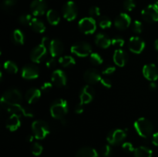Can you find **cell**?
<instances>
[{
    "mask_svg": "<svg viewBox=\"0 0 158 157\" xmlns=\"http://www.w3.org/2000/svg\"><path fill=\"white\" fill-rule=\"evenodd\" d=\"M68 103L63 99H58L52 103L50 106L51 115L56 119L62 120L68 112Z\"/></svg>",
    "mask_w": 158,
    "mask_h": 157,
    "instance_id": "1",
    "label": "cell"
},
{
    "mask_svg": "<svg viewBox=\"0 0 158 157\" xmlns=\"http://www.w3.org/2000/svg\"><path fill=\"white\" fill-rule=\"evenodd\" d=\"M134 126L138 135L143 138H148L151 136L154 130V126L151 122L143 117L137 119L134 122Z\"/></svg>",
    "mask_w": 158,
    "mask_h": 157,
    "instance_id": "2",
    "label": "cell"
},
{
    "mask_svg": "<svg viewBox=\"0 0 158 157\" xmlns=\"http://www.w3.org/2000/svg\"><path fill=\"white\" fill-rule=\"evenodd\" d=\"M50 41L49 38L44 37L42 39L41 43L35 46L32 50L30 53V58L33 62L40 63L41 62L42 60L45 58L47 52V46H49Z\"/></svg>",
    "mask_w": 158,
    "mask_h": 157,
    "instance_id": "3",
    "label": "cell"
},
{
    "mask_svg": "<svg viewBox=\"0 0 158 157\" xmlns=\"http://www.w3.org/2000/svg\"><path fill=\"white\" fill-rule=\"evenodd\" d=\"M32 130L36 139H43L50 132L49 125L43 120L34 121L32 124Z\"/></svg>",
    "mask_w": 158,
    "mask_h": 157,
    "instance_id": "4",
    "label": "cell"
},
{
    "mask_svg": "<svg viewBox=\"0 0 158 157\" xmlns=\"http://www.w3.org/2000/svg\"><path fill=\"white\" fill-rule=\"evenodd\" d=\"M23 100L21 92L17 89H9L3 93L1 103L4 104H20Z\"/></svg>",
    "mask_w": 158,
    "mask_h": 157,
    "instance_id": "5",
    "label": "cell"
},
{
    "mask_svg": "<svg viewBox=\"0 0 158 157\" xmlns=\"http://www.w3.org/2000/svg\"><path fill=\"white\" fill-rule=\"evenodd\" d=\"M71 52L79 57H86L92 53L90 44L86 42H79L71 46Z\"/></svg>",
    "mask_w": 158,
    "mask_h": 157,
    "instance_id": "6",
    "label": "cell"
},
{
    "mask_svg": "<svg viewBox=\"0 0 158 157\" xmlns=\"http://www.w3.org/2000/svg\"><path fill=\"white\" fill-rule=\"evenodd\" d=\"M80 30L86 35L94 33L97 29V23L92 17H85L80 20L78 23Z\"/></svg>",
    "mask_w": 158,
    "mask_h": 157,
    "instance_id": "7",
    "label": "cell"
},
{
    "mask_svg": "<svg viewBox=\"0 0 158 157\" xmlns=\"http://www.w3.org/2000/svg\"><path fill=\"white\" fill-rule=\"evenodd\" d=\"M2 107L6 109L8 112H11L12 114H16L18 115H23L25 117H30L33 116V114L32 112L26 109V108L23 107L20 104H4L1 103Z\"/></svg>",
    "mask_w": 158,
    "mask_h": 157,
    "instance_id": "8",
    "label": "cell"
},
{
    "mask_svg": "<svg viewBox=\"0 0 158 157\" xmlns=\"http://www.w3.org/2000/svg\"><path fill=\"white\" fill-rule=\"evenodd\" d=\"M142 17L148 22H158V6L157 4H151L145 7L141 12Z\"/></svg>",
    "mask_w": 158,
    "mask_h": 157,
    "instance_id": "9",
    "label": "cell"
},
{
    "mask_svg": "<svg viewBox=\"0 0 158 157\" xmlns=\"http://www.w3.org/2000/svg\"><path fill=\"white\" fill-rule=\"evenodd\" d=\"M62 12H63V15L65 19L70 22L75 19L77 17L78 9L74 2L68 1L63 5Z\"/></svg>",
    "mask_w": 158,
    "mask_h": 157,
    "instance_id": "10",
    "label": "cell"
},
{
    "mask_svg": "<svg viewBox=\"0 0 158 157\" xmlns=\"http://www.w3.org/2000/svg\"><path fill=\"white\" fill-rule=\"evenodd\" d=\"M126 137L127 133L124 130L117 129L111 130L108 133L107 136H106V140L110 145L114 146V145H118L121 143L126 139Z\"/></svg>",
    "mask_w": 158,
    "mask_h": 157,
    "instance_id": "11",
    "label": "cell"
},
{
    "mask_svg": "<svg viewBox=\"0 0 158 157\" xmlns=\"http://www.w3.org/2000/svg\"><path fill=\"white\" fill-rule=\"evenodd\" d=\"M22 77L26 79H35L40 75V69L35 65L27 64L22 69Z\"/></svg>",
    "mask_w": 158,
    "mask_h": 157,
    "instance_id": "12",
    "label": "cell"
},
{
    "mask_svg": "<svg viewBox=\"0 0 158 157\" xmlns=\"http://www.w3.org/2000/svg\"><path fill=\"white\" fill-rule=\"evenodd\" d=\"M51 81L53 85H55L57 87H63L66 85L67 83V78L61 69H56L53 71L51 75Z\"/></svg>",
    "mask_w": 158,
    "mask_h": 157,
    "instance_id": "13",
    "label": "cell"
},
{
    "mask_svg": "<svg viewBox=\"0 0 158 157\" xmlns=\"http://www.w3.org/2000/svg\"><path fill=\"white\" fill-rule=\"evenodd\" d=\"M30 9L35 16H40L46 12L47 3L45 0H33L30 5Z\"/></svg>",
    "mask_w": 158,
    "mask_h": 157,
    "instance_id": "14",
    "label": "cell"
},
{
    "mask_svg": "<svg viewBox=\"0 0 158 157\" xmlns=\"http://www.w3.org/2000/svg\"><path fill=\"white\" fill-rule=\"evenodd\" d=\"M145 48V42L138 36H132L129 39V49L135 54H140Z\"/></svg>",
    "mask_w": 158,
    "mask_h": 157,
    "instance_id": "15",
    "label": "cell"
},
{
    "mask_svg": "<svg viewBox=\"0 0 158 157\" xmlns=\"http://www.w3.org/2000/svg\"><path fill=\"white\" fill-rule=\"evenodd\" d=\"M94 93H95L94 89L91 86L86 85V86H83L80 94V103L83 105L91 103L92 100L94 99Z\"/></svg>",
    "mask_w": 158,
    "mask_h": 157,
    "instance_id": "16",
    "label": "cell"
},
{
    "mask_svg": "<svg viewBox=\"0 0 158 157\" xmlns=\"http://www.w3.org/2000/svg\"><path fill=\"white\" fill-rule=\"evenodd\" d=\"M143 75L147 79L154 82L158 78V69L153 63L146 64L143 68Z\"/></svg>",
    "mask_w": 158,
    "mask_h": 157,
    "instance_id": "17",
    "label": "cell"
},
{
    "mask_svg": "<svg viewBox=\"0 0 158 157\" xmlns=\"http://www.w3.org/2000/svg\"><path fill=\"white\" fill-rule=\"evenodd\" d=\"M131 23V18L130 15L127 13H120L115 18L114 25L116 28H117L120 30H124L127 29Z\"/></svg>",
    "mask_w": 158,
    "mask_h": 157,
    "instance_id": "18",
    "label": "cell"
},
{
    "mask_svg": "<svg viewBox=\"0 0 158 157\" xmlns=\"http://www.w3.org/2000/svg\"><path fill=\"white\" fill-rule=\"evenodd\" d=\"M83 78H84V80L88 83V84L92 85L96 84V83L100 82L102 76L101 75H100V72H99L97 69L91 68V69H87V70L84 72Z\"/></svg>",
    "mask_w": 158,
    "mask_h": 157,
    "instance_id": "19",
    "label": "cell"
},
{
    "mask_svg": "<svg viewBox=\"0 0 158 157\" xmlns=\"http://www.w3.org/2000/svg\"><path fill=\"white\" fill-rule=\"evenodd\" d=\"M49 49L51 56L56 58L63 53V49H64L63 43L58 38H54V39L51 40L49 42Z\"/></svg>",
    "mask_w": 158,
    "mask_h": 157,
    "instance_id": "20",
    "label": "cell"
},
{
    "mask_svg": "<svg viewBox=\"0 0 158 157\" xmlns=\"http://www.w3.org/2000/svg\"><path fill=\"white\" fill-rule=\"evenodd\" d=\"M114 62L117 66L123 67L127 62V54L121 49H116L114 53Z\"/></svg>",
    "mask_w": 158,
    "mask_h": 157,
    "instance_id": "21",
    "label": "cell"
},
{
    "mask_svg": "<svg viewBox=\"0 0 158 157\" xmlns=\"http://www.w3.org/2000/svg\"><path fill=\"white\" fill-rule=\"evenodd\" d=\"M20 126H21L20 115H16V114H12L6 121V129H9L11 132L16 131L20 127Z\"/></svg>",
    "mask_w": 158,
    "mask_h": 157,
    "instance_id": "22",
    "label": "cell"
},
{
    "mask_svg": "<svg viewBox=\"0 0 158 157\" xmlns=\"http://www.w3.org/2000/svg\"><path fill=\"white\" fill-rule=\"evenodd\" d=\"M41 96V90L36 88H31L26 91L25 94V98L29 104L35 103V102L38 101Z\"/></svg>",
    "mask_w": 158,
    "mask_h": 157,
    "instance_id": "23",
    "label": "cell"
},
{
    "mask_svg": "<svg viewBox=\"0 0 158 157\" xmlns=\"http://www.w3.org/2000/svg\"><path fill=\"white\" fill-rule=\"evenodd\" d=\"M95 43L97 46L102 49H107L112 44V42L106 35L103 33H98L95 36Z\"/></svg>",
    "mask_w": 158,
    "mask_h": 157,
    "instance_id": "24",
    "label": "cell"
},
{
    "mask_svg": "<svg viewBox=\"0 0 158 157\" xmlns=\"http://www.w3.org/2000/svg\"><path fill=\"white\" fill-rule=\"evenodd\" d=\"M76 157H99V155L95 149L86 146L77 151Z\"/></svg>",
    "mask_w": 158,
    "mask_h": 157,
    "instance_id": "25",
    "label": "cell"
},
{
    "mask_svg": "<svg viewBox=\"0 0 158 157\" xmlns=\"http://www.w3.org/2000/svg\"><path fill=\"white\" fill-rule=\"evenodd\" d=\"M29 26L34 32L38 33H43L46 30V26L44 22L37 18H32V21L29 23Z\"/></svg>",
    "mask_w": 158,
    "mask_h": 157,
    "instance_id": "26",
    "label": "cell"
},
{
    "mask_svg": "<svg viewBox=\"0 0 158 157\" xmlns=\"http://www.w3.org/2000/svg\"><path fill=\"white\" fill-rule=\"evenodd\" d=\"M46 18L49 24L52 26H56L60 22V16L56 11L53 9H49L46 12Z\"/></svg>",
    "mask_w": 158,
    "mask_h": 157,
    "instance_id": "27",
    "label": "cell"
},
{
    "mask_svg": "<svg viewBox=\"0 0 158 157\" xmlns=\"http://www.w3.org/2000/svg\"><path fill=\"white\" fill-rule=\"evenodd\" d=\"M135 157H152V150L146 146H139L134 152Z\"/></svg>",
    "mask_w": 158,
    "mask_h": 157,
    "instance_id": "28",
    "label": "cell"
},
{
    "mask_svg": "<svg viewBox=\"0 0 158 157\" xmlns=\"http://www.w3.org/2000/svg\"><path fill=\"white\" fill-rule=\"evenodd\" d=\"M12 38L14 43L16 45H23L25 41V36L23 32L20 29H15L12 34Z\"/></svg>",
    "mask_w": 158,
    "mask_h": 157,
    "instance_id": "29",
    "label": "cell"
},
{
    "mask_svg": "<svg viewBox=\"0 0 158 157\" xmlns=\"http://www.w3.org/2000/svg\"><path fill=\"white\" fill-rule=\"evenodd\" d=\"M59 62L60 65H62L63 67H69V66L75 65L76 61L75 58L71 55H64L63 57H60L59 59Z\"/></svg>",
    "mask_w": 158,
    "mask_h": 157,
    "instance_id": "30",
    "label": "cell"
},
{
    "mask_svg": "<svg viewBox=\"0 0 158 157\" xmlns=\"http://www.w3.org/2000/svg\"><path fill=\"white\" fill-rule=\"evenodd\" d=\"M4 69L7 71L9 73L15 74L18 72V66L14 62L12 61H6L4 63Z\"/></svg>",
    "mask_w": 158,
    "mask_h": 157,
    "instance_id": "31",
    "label": "cell"
},
{
    "mask_svg": "<svg viewBox=\"0 0 158 157\" xmlns=\"http://www.w3.org/2000/svg\"><path fill=\"white\" fill-rule=\"evenodd\" d=\"M89 60H90L91 63H93L95 66H99V65H101L103 63V58L97 52H92L89 55Z\"/></svg>",
    "mask_w": 158,
    "mask_h": 157,
    "instance_id": "32",
    "label": "cell"
},
{
    "mask_svg": "<svg viewBox=\"0 0 158 157\" xmlns=\"http://www.w3.org/2000/svg\"><path fill=\"white\" fill-rule=\"evenodd\" d=\"M99 25L102 29H108L111 26V20L107 16H101L99 18Z\"/></svg>",
    "mask_w": 158,
    "mask_h": 157,
    "instance_id": "33",
    "label": "cell"
},
{
    "mask_svg": "<svg viewBox=\"0 0 158 157\" xmlns=\"http://www.w3.org/2000/svg\"><path fill=\"white\" fill-rule=\"evenodd\" d=\"M43 148L41 144H40L39 143H34L32 145V147H31V151H32V153L34 155H40V154L43 152Z\"/></svg>",
    "mask_w": 158,
    "mask_h": 157,
    "instance_id": "34",
    "label": "cell"
},
{
    "mask_svg": "<svg viewBox=\"0 0 158 157\" xmlns=\"http://www.w3.org/2000/svg\"><path fill=\"white\" fill-rule=\"evenodd\" d=\"M32 19V18L31 15H29V14H23V15H20L18 20L22 25H29Z\"/></svg>",
    "mask_w": 158,
    "mask_h": 157,
    "instance_id": "35",
    "label": "cell"
},
{
    "mask_svg": "<svg viewBox=\"0 0 158 157\" xmlns=\"http://www.w3.org/2000/svg\"><path fill=\"white\" fill-rule=\"evenodd\" d=\"M111 42H112L113 46L116 48H118V49L123 47V46L124 45V39L120 38V37H115V38H112Z\"/></svg>",
    "mask_w": 158,
    "mask_h": 157,
    "instance_id": "36",
    "label": "cell"
},
{
    "mask_svg": "<svg viewBox=\"0 0 158 157\" xmlns=\"http://www.w3.org/2000/svg\"><path fill=\"white\" fill-rule=\"evenodd\" d=\"M133 31L134 32L137 34H140L142 32L143 30V25H142L141 22L139 21V20H136L134 22V24H133Z\"/></svg>",
    "mask_w": 158,
    "mask_h": 157,
    "instance_id": "37",
    "label": "cell"
},
{
    "mask_svg": "<svg viewBox=\"0 0 158 157\" xmlns=\"http://www.w3.org/2000/svg\"><path fill=\"white\" fill-rule=\"evenodd\" d=\"M136 2L134 0H124L123 2V7L127 11H132L135 8Z\"/></svg>",
    "mask_w": 158,
    "mask_h": 157,
    "instance_id": "38",
    "label": "cell"
},
{
    "mask_svg": "<svg viewBox=\"0 0 158 157\" xmlns=\"http://www.w3.org/2000/svg\"><path fill=\"white\" fill-rule=\"evenodd\" d=\"M101 153L103 157H110L112 154V148L111 145H105L101 149Z\"/></svg>",
    "mask_w": 158,
    "mask_h": 157,
    "instance_id": "39",
    "label": "cell"
},
{
    "mask_svg": "<svg viewBox=\"0 0 158 157\" xmlns=\"http://www.w3.org/2000/svg\"><path fill=\"white\" fill-rule=\"evenodd\" d=\"M15 3H16L15 0H4L2 5V7L4 10H9L15 6Z\"/></svg>",
    "mask_w": 158,
    "mask_h": 157,
    "instance_id": "40",
    "label": "cell"
},
{
    "mask_svg": "<svg viewBox=\"0 0 158 157\" xmlns=\"http://www.w3.org/2000/svg\"><path fill=\"white\" fill-rule=\"evenodd\" d=\"M89 14L90 17L95 18V17H99L100 15V9L97 6H92L89 9Z\"/></svg>",
    "mask_w": 158,
    "mask_h": 157,
    "instance_id": "41",
    "label": "cell"
},
{
    "mask_svg": "<svg viewBox=\"0 0 158 157\" xmlns=\"http://www.w3.org/2000/svg\"><path fill=\"white\" fill-rule=\"evenodd\" d=\"M122 148H123V149L126 152H133L135 150L132 143H129V142H125V143H123L122 144Z\"/></svg>",
    "mask_w": 158,
    "mask_h": 157,
    "instance_id": "42",
    "label": "cell"
},
{
    "mask_svg": "<svg viewBox=\"0 0 158 157\" xmlns=\"http://www.w3.org/2000/svg\"><path fill=\"white\" fill-rule=\"evenodd\" d=\"M52 83H49V82H46V83H43V86H42L41 91H43V92H49V91H50L51 89H52Z\"/></svg>",
    "mask_w": 158,
    "mask_h": 157,
    "instance_id": "43",
    "label": "cell"
},
{
    "mask_svg": "<svg viewBox=\"0 0 158 157\" xmlns=\"http://www.w3.org/2000/svg\"><path fill=\"white\" fill-rule=\"evenodd\" d=\"M115 71H116L115 66H109L103 69V74H104V75H111V74L114 73Z\"/></svg>",
    "mask_w": 158,
    "mask_h": 157,
    "instance_id": "44",
    "label": "cell"
},
{
    "mask_svg": "<svg viewBox=\"0 0 158 157\" xmlns=\"http://www.w3.org/2000/svg\"><path fill=\"white\" fill-rule=\"evenodd\" d=\"M100 83H101L104 87L107 88V89H110V88H111V86H112V83H111L110 80L107 78H102Z\"/></svg>",
    "mask_w": 158,
    "mask_h": 157,
    "instance_id": "45",
    "label": "cell"
},
{
    "mask_svg": "<svg viewBox=\"0 0 158 157\" xmlns=\"http://www.w3.org/2000/svg\"><path fill=\"white\" fill-rule=\"evenodd\" d=\"M46 64L48 68H52L53 67V66H55L56 64V62L55 58H54V57H51L50 58H49V59L46 61Z\"/></svg>",
    "mask_w": 158,
    "mask_h": 157,
    "instance_id": "46",
    "label": "cell"
},
{
    "mask_svg": "<svg viewBox=\"0 0 158 157\" xmlns=\"http://www.w3.org/2000/svg\"><path fill=\"white\" fill-rule=\"evenodd\" d=\"M75 112L77 114H81L83 112V104H82L81 103H78L77 105H76L75 106Z\"/></svg>",
    "mask_w": 158,
    "mask_h": 157,
    "instance_id": "47",
    "label": "cell"
},
{
    "mask_svg": "<svg viewBox=\"0 0 158 157\" xmlns=\"http://www.w3.org/2000/svg\"><path fill=\"white\" fill-rule=\"evenodd\" d=\"M152 143L154 146H158V132H156V133H154L153 135Z\"/></svg>",
    "mask_w": 158,
    "mask_h": 157,
    "instance_id": "48",
    "label": "cell"
},
{
    "mask_svg": "<svg viewBox=\"0 0 158 157\" xmlns=\"http://www.w3.org/2000/svg\"><path fill=\"white\" fill-rule=\"evenodd\" d=\"M149 87H150V89H151V90L154 91V90H156V89H157V84H156L154 82H152V83L150 84Z\"/></svg>",
    "mask_w": 158,
    "mask_h": 157,
    "instance_id": "49",
    "label": "cell"
},
{
    "mask_svg": "<svg viewBox=\"0 0 158 157\" xmlns=\"http://www.w3.org/2000/svg\"><path fill=\"white\" fill-rule=\"evenodd\" d=\"M154 48H155L156 50L158 51V38L156 39V41L154 42Z\"/></svg>",
    "mask_w": 158,
    "mask_h": 157,
    "instance_id": "50",
    "label": "cell"
},
{
    "mask_svg": "<svg viewBox=\"0 0 158 157\" xmlns=\"http://www.w3.org/2000/svg\"><path fill=\"white\" fill-rule=\"evenodd\" d=\"M35 136H33V135H29L28 136V141L29 142H32V140H33V138Z\"/></svg>",
    "mask_w": 158,
    "mask_h": 157,
    "instance_id": "51",
    "label": "cell"
},
{
    "mask_svg": "<svg viewBox=\"0 0 158 157\" xmlns=\"http://www.w3.org/2000/svg\"><path fill=\"white\" fill-rule=\"evenodd\" d=\"M155 4H157L158 6V0H155Z\"/></svg>",
    "mask_w": 158,
    "mask_h": 157,
    "instance_id": "52",
    "label": "cell"
},
{
    "mask_svg": "<svg viewBox=\"0 0 158 157\" xmlns=\"http://www.w3.org/2000/svg\"><path fill=\"white\" fill-rule=\"evenodd\" d=\"M157 62H158V58H157Z\"/></svg>",
    "mask_w": 158,
    "mask_h": 157,
    "instance_id": "53",
    "label": "cell"
}]
</instances>
